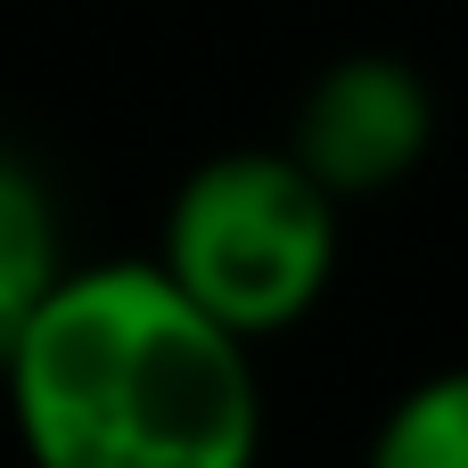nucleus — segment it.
Instances as JSON below:
<instances>
[{
    "mask_svg": "<svg viewBox=\"0 0 468 468\" xmlns=\"http://www.w3.org/2000/svg\"><path fill=\"white\" fill-rule=\"evenodd\" d=\"M25 468H255V346L214 329L148 255L66 263L0 362Z\"/></svg>",
    "mask_w": 468,
    "mask_h": 468,
    "instance_id": "obj_1",
    "label": "nucleus"
},
{
    "mask_svg": "<svg viewBox=\"0 0 468 468\" xmlns=\"http://www.w3.org/2000/svg\"><path fill=\"white\" fill-rule=\"evenodd\" d=\"M346 255V206L304 181L288 148H222L206 156L156 230V271L239 346L288 337L321 313Z\"/></svg>",
    "mask_w": 468,
    "mask_h": 468,
    "instance_id": "obj_2",
    "label": "nucleus"
},
{
    "mask_svg": "<svg viewBox=\"0 0 468 468\" xmlns=\"http://www.w3.org/2000/svg\"><path fill=\"white\" fill-rule=\"evenodd\" d=\"M362 468H468V362L411 378L378 411Z\"/></svg>",
    "mask_w": 468,
    "mask_h": 468,
    "instance_id": "obj_5",
    "label": "nucleus"
},
{
    "mask_svg": "<svg viewBox=\"0 0 468 468\" xmlns=\"http://www.w3.org/2000/svg\"><path fill=\"white\" fill-rule=\"evenodd\" d=\"M428 148H436V90L395 49L329 58L313 74V90L296 99V123H288V156L337 206L411 181L428 165Z\"/></svg>",
    "mask_w": 468,
    "mask_h": 468,
    "instance_id": "obj_3",
    "label": "nucleus"
},
{
    "mask_svg": "<svg viewBox=\"0 0 468 468\" xmlns=\"http://www.w3.org/2000/svg\"><path fill=\"white\" fill-rule=\"evenodd\" d=\"M66 280V230H58V197L49 181L0 148V362L25 337V321L41 313V296Z\"/></svg>",
    "mask_w": 468,
    "mask_h": 468,
    "instance_id": "obj_4",
    "label": "nucleus"
}]
</instances>
